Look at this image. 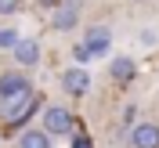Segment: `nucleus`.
<instances>
[{
	"label": "nucleus",
	"mask_w": 159,
	"mask_h": 148,
	"mask_svg": "<svg viewBox=\"0 0 159 148\" xmlns=\"http://www.w3.org/2000/svg\"><path fill=\"white\" fill-rule=\"evenodd\" d=\"M138 43L141 47H159V33L156 29H141L138 33Z\"/></svg>",
	"instance_id": "nucleus-11"
},
{
	"label": "nucleus",
	"mask_w": 159,
	"mask_h": 148,
	"mask_svg": "<svg viewBox=\"0 0 159 148\" xmlns=\"http://www.w3.org/2000/svg\"><path fill=\"white\" fill-rule=\"evenodd\" d=\"M40 4H58V0H40Z\"/></svg>",
	"instance_id": "nucleus-16"
},
{
	"label": "nucleus",
	"mask_w": 159,
	"mask_h": 148,
	"mask_svg": "<svg viewBox=\"0 0 159 148\" xmlns=\"http://www.w3.org/2000/svg\"><path fill=\"white\" fill-rule=\"evenodd\" d=\"M109 72H112L116 83H130V79H134V61H130V58H116Z\"/></svg>",
	"instance_id": "nucleus-10"
},
{
	"label": "nucleus",
	"mask_w": 159,
	"mask_h": 148,
	"mask_svg": "<svg viewBox=\"0 0 159 148\" xmlns=\"http://www.w3.org/2000/svg\"><path fill=\"white\" fill-rule=\"evenodd\" d=\"M80 11H83V4H80V0H65V4H58V7H54V18H51V25H54L58 33L76 29V25H80Z\"/></svg>",
	"instance_id": "nucleus-4"
},
{
	"label": "nucleus",
	"mask_w": 159,
	"mask_h": 148,
	"mask_svg": "<svg viewBox=\"0 0 159 148\" xmlns=\"http://www.w3.org/2000/svg\"><path fill=\"white\" fill-rule=\"evenodd\" d=\"M11 51H15V61H18L22 69H33L40 61V40H33V36H18Z\"/></svg>",
	"instance_id": "nucleus-7"
},
{
	"label": "nucleus",
	"mask_w": 159,
	"mask_h": 148,
	"mask_svg": "<svg viewBox=\"0 0 159 148\" xmlns=\"http://www.w3.org/2000/svg\"><path fill=\"white\" fill-rule=\"evenodd\" d=\"M72 148H94V145H90V137H83V134H76V137H72Z\"/></svg>",
	"instance_id": "nucleus-14"
},
{
	"label": "nucleus",
	"mask_w": 159,
	"mask_h": 148,
	"mask_svg": "<svg viewBox=\"0 0 159 148\" xmlns=\"http://www.w3.org/2000/svg\"><path fill=\"white\" fill-rule=\"evenodd\" d=\"M29 90H33V83H29L25 72H18V69L0 72V105L11 101V98H18V94H29Z\"/></svg>",
	"instance_id": "nucleus-2"
},
{
	"label": "nucleus",
	"mask_w": 159,
	"mask_h": 148,
	"mask_svg": "<svg viewBox=\"0 0 159 148\" xmlns=\"http://www.w3.org/2000/svg\"><path fill=\"white\" fill-rule=\"evenodd\" d=\"M40 127L47 130L51 137H54V134L65 137V134H72V112L65 109V105H47L43 116H40Z\"/></svg>",
	"instance_id": "nucleus-1"
},
{
	"label": "nucleus",
	"mask_w": 159,
	"mask_h": 148,
	"mask_svg": "<svg viewBox=\"0 0 159 148\" xmlns=\"http://www.w3.org/2000/svg\"><path fill=\"white\" fill-rule=\"evenodd\" d=\"M109 43H112V33L105 29V25H94V29H87V36H83V47L90 51V58L109 54Z\"/></svg>",
	"instance_id": "nucleus-8"
},
{
	"label": "nucleus",
	"mask_w": 159,
	"mask_h": 148,
	"mask_svg": "<svg viewBox=\"0 0 159 148\" xmlns=\"http://www.w3.org/2000/svg\"><path fill=\"white\" fill-rule=\"evenodd\" d=\"M33 109H36V98H33V90H29V94H18V98L4 101V105H0V119H4V123H18V119H25Z\"/></svg>",
	"instance_id": "nucleus-3"
},
{
	"label": "nucleus",
	"mask_w": 159,
	"mask_h": 148,
	"mask_svg": "<svg viewBox=\"0 0 159 148\" xmlns=\"http://www.w3.org/2000/svg\"><path fill=\"white\" fill-rule=\"evenodd\" d=\"M61 90L72 94V98L87 94V90H90V72L83 69V65H69V69L61 72Z\"/></svg>",
	"instance_id": "nucleus-5"
},
{
	"label": "nucleus",
	"mask_w": 159,
	"mask_h": 148,
	"mask_svg": "<svg viewBox=\"0 0 159 148\" xmlns=\"http://www.w3.org/2000/svg\"><path fill=\"white\" fill-rule=\"evenodd\" d=\"M130 148H159V123L141 119L130 127Z\"/></svg>",
	"instance_id": "nucleus-6"
},
{
	"label": "nucleus",
	"mask_w": 159,
	"mask_h": 148,
	"mask_svg": "<svg viewBox=\"0 0 159 148\" xmlns=\"http://www.w3.org/2000/svg\"><path fill=\"white\" fill-rule=\"evenodd\" d=\"M15 40H18L15 29H0V51H11V47H15Z\"/></svg>",
	"instance_id": "nucleus-12"
},
{
	"label": "nucleus",
	"mask_w": 159,
	"mask_h": 148,
	"mask_svg": "<svg viewBox=\"0 0 159 148\" xmlns=\"http://www.w3.org/2000/svg\"><path fill=\"white\" fill-rule=\"evenodd\" d=\"M22 7V0H0V15H15Z\"/></svg>",
	"instance_id": "nucleus-13"
},
{
	"label": "nucleus",
	"mask_w": 159,
	"mask_h": 148,
	"mask_svg": "<svg viewBox=\"0 0 159 148\" xmlns=\"http://www.w3.org/2000/svg\"><path fill=\"white\" fill-rule=\"evenodd\" d=\"M76 58H80V61H90V51L83 47V43H76Z\"/></svg>",
	"instance_id": "nucleus-15"
},
{
	"label": "nucleus",
	"mask_w": 159,
	"mask_h": 148,
	"mask_svg": "<svg viewBox=\"0 0 159 148\" xmlns=\"http://www.w3.org/2000/svg\"><path fill=\"white\" fill-rule=\"evenodd\" d=\"M18 148H51V134H47L43 127H36V130H22Z\"/></svg>",
	"instance_id": "nucleus-9"
}]
</instances>
